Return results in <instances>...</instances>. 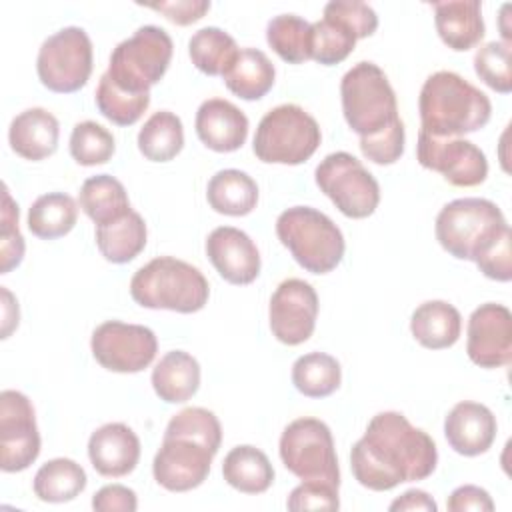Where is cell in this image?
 Masks as SVG:
<instances>
[{
    "label": "cell",
    "mask_w": 512,
    "mask_h": 512,
    "mask_svg": "<svg viewBox=\"0 0 512 512\" xmlns=\"http://www.w3.org/2000/svg\"><path fill=\"white\" fill-rule=\"evenodd\" d=\"M436 464L438 450L430 434L394 410L372 416L364 436L350 450L354 478L374 492L424 480L436 470Z\"/></svg>",
    "instance_id": "6da1fadb"
},
{
    "label": "cell",
    "mask_w": 512,
    "mask_h": 512,
    "mask_svg": "<svg viewBox=\"0 0 512 512\" xmlns=\"http://www.w3.org/2000/svg\"><path fill=\"white\" fill-rule=\"evenodd\" d=\"M424 132L440 138H460L484 128L492 116L490 98L450 70L430 74L418 96Z\"/></svg>",
    "instance_id": "7a4b0ae2"
},
{
    "label": "cell",
    "mask_w": 512,
    "mask_h": 512,
    "mask_svg": "<svg viewBox=\"0 0 512 512\" xmlns=\"http://www.w3.org/2000/svg\"><path fill=\"white\" fill-rule=\"evenodd\" d=\"M130 296L142 308L192 314L206 306L210 286L196 266L174 256H158L134 272Z\"/></svg>",
    "instance_id": "3957f363"
},
{
    "label": "cell",
    "mask_w": 512,
    "mask_h": 512,
    "mask_svg": "<svg viewBox=\"0 0 512 512\" xmlns=\"http://www.w3.org/2000/svg\"><path fill=\"white\" fill-rule=\"evenodd\" d=\"M510 226L502 210L486 198H458L442 206L434 232L440 246L458 260H476Z\"/></svg>",
    "instance_id": "277c9868"
},
{
    "label": "cell",
    "mask_w": 512,
    "mask_h": 512,
    "mask_svg": "<svg viewBox=\"0 0 512 512\" xmlns=\"http://www.w3.org/2000/svg\"><path fill=\"white\" fill-rule=\"evenodd\" d=\"M276 236L292 258L312 274L332 272L344 258L340 228L320 210L292 206L276 218Z\"/></svg>",
    "instance_id": "5b68a950"
},
{
    "label": "cell",
    "mask_w": 512,
    "mask_h": 512,
    "mask_svg": "<svg viewBox=\"0 0 512 512\" xmlns=\"http://www.w3.org/2000/svg\"><path fill=\"white\" fill-rule=\"evenodd\" d=\"M344 120L360 138H370L392 126L398 102L388 76L374 62L354 64L340 82Z\"/></svg>",
    "instance_id": "8992f818"
},
{
    "label": "cell",
    "mask_w": 512,
    "mask_h": 512,
    "mask_svg": "<svg viewBox=\"0 0 512 512\" xmlns=\"http://www.w3.org/2000/svg\"><path fill=\"white\" fill-rule=\"evenodd\" d=\"M322 134L314 116L298 104H280L258 122L252 150L266 164L296 166L320 146Z\"/></svg>",
    "instance_id": "52a82bcc"
},
{
    "label": "cell",
    "mask_w": 512,
    "mask_h": 512,
    "mask_svg": "<svg viewBox=\"0 0 512 512\" xmlns=\"http://www.w3.org/2000/svg\"><path fill=\"white\" fill-rule=\"evenodd\" d=\"M174 44L160 26H140L110 54L106 76L124 92L144 94L162 80L172 60Z\"/></svg>",
    "instance_id": "ba28073f"
},
{
    "label": "cell",
    "mask_w": 512,
    "mask_h": 512,
    "mask_svg": "<svg viewBox=\"0 0 512 512\" xmlns=\"http://www.w3.org/2000/svg\"><path fill=\"white\" fill-rule=\"evenodd\" d=\"M280 460L300 480H322L340 486V468L334 438L326 422L318 418L292 420L278 444Z\"/></svg>",
    "instance_id": "9c48e42d"
},
{
    "label": "cell",
    "mask_w": 512,
    "mask_h": 512,
    "mask_svg": "<svg viewBox=\"0 0 512 512\" xmlns=\"http://www.w3.org/2000/svg\"><path fill=\"white\" fill-rule=\"evenodd\" d=\"M378 28V14L358 0H332L324 6V18L312 24L310 60L334 66L346 60L356 40L368 38Z\"/></svg>",
    "instance_id": "30bf717a"
},
{
    "label": "cell",
    "mask_w": 512,
    "mask_h": 512,
    "mask_svg": "<svg viewBox=\"0 0 512 512\" xmlns=\"http://www.w3.org/2000/svg\"><path fill=\"white\" fill-rule=\"evenodd\" d=\"M314 180L346 218H368L380 204V186L350 152H332L314 170Z\"/></svg>",
    "instance_id": "8fae6325"
},
{
    "label": "cell",
    "mask_w": 512,
    "mask_h": 512,
    "mask_svg": "<svg viewBox=\"0 0 512 512\" xmlns=\"http://www.w3.org/2000/svg\"><path fill=\"white\" fill-rule=\"evenodd\" d=\"M94 66L92 40L80 26H66L48 36L36 58V72L52 92H78L90 78Z\"/></svg>",
    "instance_id": "7c38bea8"
},
{
    "label": "cell",
    "mask_w": 512,
    "mask_h": 512,
    "mask_svg": "<svg viewBox=\"0 0 512 512\" xmlns=\"http://www.w3.org/2000/svg\"><path fill=\"white\" fill-rule=\"evenodd\" d=\"M90 348L102 368L118 374H136L156 358L158 340L148 326L108 320L92 332Z\"/></svg>",
    "instance_id": "4fadbf2b"
},
{
    "label": "cell",
    "mask_w": 512,
    "mask_h": 512,
    "mask_svg": "<svg viewBox=\"0 0 512 512\" xmlns=\"http://www.w3.org/2000/svg\"><path fill=\"white\" fill-rule=\"evenodd\" d=\"M216 452L200 438L164 432L162 444L152 460L154 480L168 492L194 490L208 478Z\"/></svg>",
    "instance_id": "5bb4252c"
},
{
    "label": "cell",
    "mask_w": 512,
    "mask_h": 512,
    "mask_svg": "<svg viewBox=\"0 0 512 512\" xmlns=\"http://www.w3.org/2000/svg\"><path fill=\"white\" fill-rule=\"evenodd\" d=\"M416 158L422 168L442 174L452 186H478L488 176L486 154L466 138H440L420 130Z\"/></svg>",
    "instance_id": "9a60e30c"
},
{
    "label": "cell",
    "mask_w": 512,
    "mask_h": 512,
    "mask_svg": "<svg viewBox=\"0 0 512 512\" xmlns=\"http://www.w3.org/2000/svg\"><path fill=\"white\" fill-rule=\"evenodd\" d=\"M40 454V432L30 398L18 390L0 394V468L26 470Z\"/></svg>",
    "instance_id": "2e32d148"
},
{
    "label": "cell",
    "mask_w": 512,
    "mask_h": 512,
    "mask_svg": "<svg viewBox=\"0 0 512 512\" xmlns=\"http://www.w3.org/2000/svg\"><path fill=\"white\" fill-rule=\"evenodd\" d=\"M318 318V294L306 280L288 278L278 284L270 298L268 320L274 338L286 346L306 342Z\"/></svg>",
    "instance_id": "e0dca14e"
},
{
    "label": "cell",
    "mask_w": 512,
    "mask_h": 512,
    "mask_svg": "<svg viewBox=\"0 0 512 512\" xmlns=\"http://www.w3.org/2000/svg\"><path fill=\"white\" fill-rule=\"evenodd\" d=\"M466 354L480 368H502L512 360V312L504 304H480L468 318Z\"/></svg>",
    "instance_id": "ac0fdd59"
},
{
    "label": "cell",
    "mask_w": 512,
    "mask_h": 512,
    "mask_svg": "<svg viewBox=\"0 0 512 512\" xmlns=\"http://www.w3.org/2000/svg\"><path fill=\"white\" fill-rule=\"evenodd\" d=\"M206 256L230 284H252L260 274V252L252 238L234 226H218L206 238Z\"/></svg>",
    "instance_id": "d6986e66"
},
{
    "label": "cell",
    "mask_w": 512,
    "mask_h": 512,
    "mask_svg": "<svg viewBox=\"0 0 512 512\" xmlns=\"http://www.w3.org/2000/svg\"><path fill=\"white\" fill-rule=\"evenodd\" d=\"M496 432V416L480 402H458L444 418V436L450 448L462 456L488 452L496 440Z\"/></svg>",
    "instance_id": "ffe728a7"
},
{
    "label": "cell",
    "mask_w": 512,
    "mask_h": 512,
    "mask_svg": "<svg viewBox=\"0 0 512 512\" xmlns=\"http://www.w3.org/2000/svg\"><path fill=\"white\" fill-rule=\"evenodd\" d=\"M88 458L100 476H126L140 460V440L130 426L108 422L92 432L88 440Z\"/></svg>",
    "instance_id": "44dd1931"
},
{
    "label": "cell",
    "mask_w": 512,
    "mask_h": 512,
    "mask_svg": "<svg viewBox=\"0 0 512 512\" xmlns=\"http://www.w3.org/2000/svg\"><path fill=\"white\" fill-rule=\"evenodd\" d=\"M196 134L200 142L214 152H236L248 138V118L224 98H208L196 112Z\"/></svg>",
    "instance_id": "7402d4cb"
},
{
    "label": "cell",
    "mask_w": 512,
    "mask_h": 512,
    "mask_svg": "<svg viewBox=\"0 0 512 512\" xmlns=\"http://www.w3.org/2000/svg\"><path fill=\"white\" fill-rule=\"evenodd\" d=\"M60 124L46 108H28L12 118L8 128L10 148L24 160H44L58 148Z\"/></svg>",
    "instance_id": "603a6c76"
},
{
    "label": "cell",
    "mask_w": 512,
    "mask_h": 512,
    "mask_svg": "<svg viewBox=\"0 0 512 512\" xmlns=\"http://www.w3.org/2000/svg\"><path fill=\"white\" fill-rule=\"evenodd\" d=\"M432 10L438 36L450 50L466 52L484 38L486 26L478 0L434 2Z\"/></svg>",
    "instance_id": "cb8c5ba5"
},
{
    "label": "cell",
    "mask_w": 512,
    "mask_h": 512,
    "mask_svg": "<svg viewBox=\"0 0 512 512\" xmlns=\"http://www.w3.org/2000/svg\"><path fill=\"white\" fill-rule=\"evenodd\" d=\"M462 316L456 306L446 300L422 302L410 318L414 340L428 350H444L458 342Z\"/></svg>",
    "instance_id": "d4e9b609"
},
{
    "label": "cell",
    "mask_w": 512,
    "mask_h": 512,
    "mask_svg": "<svg viewBox=\"0 0 512 512\" xmlns=\"http://www.w3.org/2000/svg\"><path fill=\"white\" fill-rule=\"evenodd\" d=\"M152 388L166 404H182L190 400L200 388V364L184 352H166L152 370Z\"/></svg>",
    "instance_id": "484cf974"
},
{
    "label": "cell",
    "mask_w": 512,
    "mask_h": 512,
    "mask_svg": "<svg viewBox=\"0 0 512 512\" xmlns=\"http://www.w3.org/2000/svg\"><path fill=\"white\" fill-rule=\"evenodd\" d=\"M222 78L226 88L238 98L260 100L272 90L276 68L262 50L242 48Z\"/></svg>",
    "instance_id": "4316f807"
},
{
    "label": "cell",
    "mask_w": 512,
    "mask_h": 512,
    "mask_svg": "<svg viewBox=\"0 0 512 512\" xmlns=\"http://www.w3.org/2000/svg\"><path fill=\"white\" fill-rule=\"evenodd\" d=\"M222 476L242 494H262L274 482V468L260 448L240 444L224 456Z\"/></svg>",
    "instance_id": "83f0119b"
},
{
    "label": "cell",
    "mask_w": 512,
    "mask_h": 512,
    "mask_svg": "<svg viewBox=\"0 0 512 512\" xmlns=\"http://www.w3.org/2000/svg\"><path fill=\"white\" fill-rule=\"evenodd\" d=\"M208 204L224 216H246L258 204V186L252 176L242 170H218L206 188Z\"/></svg>",
    "instance_id": "f1b7e54d"
},
{
    "label": "cell",
    "mask_w": 512,
    "mask_h": 512,
    "mask_svg": "<svg viewBox=\"0 0 512 512\" xmlns=\"http://www.w3.org/2000/svg\"><path fill=\"white\" fill-rule=\"evenodd\" d=\"M146 238V222L136 210H130L114 222L96 226V246L112 264H126L134 260L144 250Z\"/></svg>",
    "instance_id": "f546056e"
},
{
    "label": "cell",
    "mask_w": 512,
    "mask_h": 512,
    "mask_svg": "<svg viewBox=\"0 0 512 512\" xmlns=\"http://www.w3.org/2000/svg\"><path fill=\"white\" fill-rule=\"evenodd\" d=\"M78 202L82 212L96 224H108L128 214L130 200L124 184L110 174H96L84 180Z\"/></svg>",
    "instance_id": "4dcf8cb0"
},
{
    "label": "cell",
    "mask_w": 512,
    "mask_h": 512,
    "mask_svg": "<svg viewBox=\"0 0 512 512\" xmlns=\"http://www.w3.org/2000/svg\"><path fill=\"white\" fill-rule=\"evenodd\" d=\"M78 220V204L70 194L48 192L38 196L28 208V230L42 240L66 236Z\"/></svg>",
    "instance_id": "1f68e13d"
},
{
    "label": "cell",
    "mask_w": 512,
    "mask_h": 512,
    "mask_svg": "<svg viewBox=\"0 0 512 512\" xmlns=\"http://www.w3.org/2000/svg\"><path fill=\"white\" fill-rule=\"evenodd\" d=\"M84 468L70 458H52L38 468L32 480L34 494L42 502L62 504L80 496L86 488Z\"/></svg>",
    "instance_id": "d6a6232c"
},
{
    "label": "cell",
    "mask_w": 512,
    "mask_h": 512,
    "mask_svg": "<svg viewBox=\"0 0 512 512\" xmlns=\"http://www.w3.org/2000/svg\"><path fill=\"white\" fill-rule=\"evenodd\" d=\"M182 148L184 126L170 110L154 112L138 132V150L150 162H170Z\"/></svg>",
    "instance_id": "836d02e7"
},
{
    "label": "cell",
    "mask_w": 512,
    "mask_h": 512,
    "mask_svg": "<svg viewBox=\"0 0 512 512\" xmlns=\"http://www.w3.org/2000/svg\"><path fill=\"white\" fill-rule=\"evenodd\" d=\"M236 40L218 26H206L188 40V54L192 64L208 76H224L238 56Z\"/></svg>",
    "instance_id": "e575fe53"
},
{
    "label": "cell",
    "mask_w": 512,
    "mask_h": 512,
    "mask_svg": "<svg viewBox=\"0 0 512 512\" xmlns=\"http://www.w3.org/2000/svg\"><path fill=\"white\" fill-rule=\"evenodd\" d=\"M340 362L326 352H308L292 364V384L308 398H326L340 388Z\"/></svg>",
    "instance_id": "d590c367"
},
{
    "label": "cell",
    "mask_w": 512,
    "mask_h": 512,
    "mask_svg": "<svg viewBox=\"0 0 512 512\" xmlns=\"http://www.w3.org/2000/svg\"><path fill=\"white\" fill-rule=\"evenodd\" d=\"M312 24L296 14H278L266 26V42L288 64L310 60Z\"/></svg>",
    "instance_id": "8d00e7d4"
},
{
    "label": "cell",
    "mask_w": 512,
    "mask_h": 512,
    "mask_svg": "<svg viewBox=\"0 0 512 512\" xmlns=\"http://www.w3.org/2000/svg\"><path fill=\"white\" fill-rule=\"evenodd\" d=\"M96 106L104 118H108L116 126H132L142 118V114L150 106V92L130 94L120 90L106 72L100 76L96 88Z\"/></svg>",
    "instance_id": "74e56055"
},
{
    "label": "cell",
    "mask_w": 512,
    "mask_h": 512,
    "mask_svg": "<svg viewBox=\"0 0 512 512\" xmlns=\"http://www.w3.org/2000/svg\"><path fill=\"white\" fill-rule=\"evenodd\" d=\"M116 152V140L108 128L94 120L78 122L70 134V156L80 166L106 164Z\"/></svg>",
    "instance_id": "f35d334b"
},
{
    "label": "cell",
    "mask_w": 512,
    "mask_h": 512,
    "mask_svg": "<svg viewBox=\"0 0 512 512\" xmlns=\"http://www.w3.org/2000/svg\"><path fill=\"white\" fill-rule=\"evenodd\" d=\"M512 48L506 42H486L474 54V72L476 76L490 86L494 92L510 94L512 92Z\"/></svg>",
    "instance_id": "ab89813d"
},
{
    "label": "cell",
    "mask_w": 512,
    "mask_h": 512,
    "mask_svg": "<svg viewBox=\"0 0 512 512\" xmlns=\"http://www.w3.org/2000/svg\"><path fill=\"white\" fill-rule=\"evenodd\" d=\"M24 238L18 228V204L12 200L8 188H2V216H0V274H8L24 258Z\"/></svg>",
    "instance_id": "60d3db41"
},
{
    "label": "cell",
    "mask_w": 512,
    "mask_h": 512,
    "mask_svg": "<svg viewBox=\"0 0 512 512\" xmlns=\"http://www.w3.org/2000/svg\"><path fill=\"white\" fill-rule=\"evenodd\" d=\"M404 142H406L404 122L398 118L392 126H388L380 134L370 136V138H360V152L370 162L388 166L402 158Z\"/></svg>",
    "instance_id": "b9f144b4"
},
{
    "label": "cell",
    "mask_w": 512,
    "mask_h": 512,
    "mask_svg": "<svg viewBox=\"0 0 512 512\" xmlns=\"http://www.w3.org/2000/svg\"><path fill=\"white\" fill-rule=\"evenodd\" d=\"M288 510H338V486L322 480H302L288 500Z\"/></svg>",
    "instance_id": "7bdbcfd3"
},
{
    "label": "cell",
    "mask_w": 512,
    "mask_h": 512,
    "mask_svg": "<svg viewBox=\"0 0 512 512\" xmlns=\"http://www.w3.org/2000/svg\"><path fill=\"white\" fill-rule=\"evenodd\" d=\"M478 270L496 282H510L512 280V232L510 228L476 260Z\"/></svg>",
    "instance_id": "ee69618b"
},
{
    "label": "cell",
    "mask_w": 512,
    "mask_h": 512,
    "mask_svg": "<svg viewBox=\"0 0 512 512\" xmlns=\"http://www.w3.org/2000/svg\"><path fill=\"white\" fill-rule=\"evenodd\" d=\"M150 10L160 12L164 18L178 26H188L204 18V14L210 10L208 0H172V2H152V4H142Z\"/></svg>",
    "instance_id": "f6af8a7d"
},
{
    "label": "cell",
    "mask_w": 512,
    "mask_h": 512,
    "mask_svg": "<svg viewBox=\"0 0 512 512\" xmlns=\"http://www.w3.org/2000/svg\"><path fill=\"white\" fill-rule=\"evenodd\" d=\"M92 508L98 512H134L138 498L136 492L124 484H108L94 494Z\"/></svg>",
    "instance_id": "bcb514c9"
},
{
    "label": "cell",
    "mask_w": 512,
    "mask_h": 512,
    "mask_svg": "<svg viewBox=\"0 0 512 512\" xmlns=\"http://www.w3.org/2000/svg\"><path fill=\"white\" fill-rule=\"evenodd\" d=\"M446 508L450 512H466V510H476V512H492L494 510V502L490 498V494L474 484H464L458 486L446 502Z\"/></svg>",
    "instance_id": "7dc6e473"
},
{
    "label": "cell",
    "mask_w": 512,
    "mask_h": 512,
    "mask_svg": "<svg viewBox=\"0 0 512 512\" xmlns=\"http://www.w3.org/2000/svg\"><path fill=\"white\" fill-rule=\"evenodd\" d=\"M392 512H400V510H424V512H436L438 504L434 502V498L424 492V490H406L402 496H398L392 504H390Z\"/></svg>",
    "instance_id": "c3c4849f"
},
{
    "label": "cell",
    "mask_w": 512,
    "mask_h": 512,
    "mask_svg": "<svg viewBox=\"0 0 512 512\" xmlns=\"http://www.w3.org/2000/svg\"><path fill=\"white\" fill-rule=\"evenodd\" d=\"M2 292V308H4V318H2V338H8L12 334V330L18 326V302L14 300V296L10 294V290L6 286L0 288Z\"/></svg>",
    "instance_id": "681fc988"
}]
</instances>
